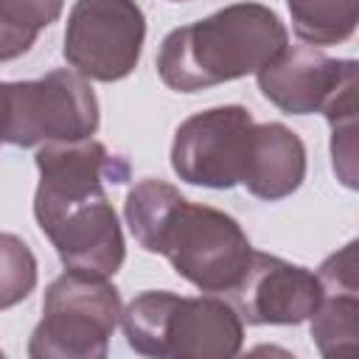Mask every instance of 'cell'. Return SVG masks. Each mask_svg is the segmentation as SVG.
I'll return each instance as SVG.
<instances>
[{"mask_svg":"<svg viewBox=\"0 0 359 359\" xmlns=\"http://www.w3.org/2000/svg\"><path fill=\"white\" fill-rule=\"evenodd\" d=\"M36 168L34 216L65 269L112 278L126 258V244L107 182H126L129 163L104 143L81 137L39 146Z\"/></svg>","mask_w":359,"mask_h":359,"instance_id":"obj_1","label":"cell"},{"mask_svg":"<svg viewBox=\"0 0 359 359\" xmlns=\"http://www.w3.org/2000/svg\"><path fill=\"white\" fill-rule=\"evenodd\" d=\"M289 42L286 25L264 3H233L165 34L157 73L177 93H199L258 73Z\"/></svg>","mask_w":359,"mask_h":359,"instance_id":"obj_2","label":"cell"},{"mask_svg":"<svg viewBox=\"0 0 359 359\" xmlns=\"http://www.w3.org/2000/svg\"><path fill=\"white\" fill-rule=\"evenodd\" d=\"M118 323L135 353L157 359H227L244 342V323L222 294L143 292L121 309Z\"/></svg>","mask_w":359,"mask_h":359,"instance_id":"obj_3","label":"cell"},{"mask_svg":"<svg viewBox=\"0 0 359 359\" xmlns=\"http://www.w3.org/2000/svg\"><path fill=\"white\" fill-rule=\"evenodd\" d=\"M121 320V294L109 278L65 269L42 300L28 353L34 359H104Z\"/></svg>","mask_w":359,"mask_h":359,"instance_id":"obj_4","label":"cell"},{"mask_svg":"<svg viewBox=\"0 0 359 359\" xmlns=\"http://www.w3.org/2000/svg\"><path fill=\"white\" fill-rule=\"evenodd\" d=\"M157 255L199 292L224 297L241 280L252 244L230 213L182 199L157 241Z\"/></svg>","mask_w":359,"mask_h":359,"instance_id":"obj_5","label":"cell"},{"mask_svg":"<svg viewBox=\"0 0 359 359\" xmlns=\"http://www.w3.org/2000/svg\"><path fill=\"white\" fill-rule=\"evenodd\" d=\"M98 101L84 76L59 67L31 81H6V135L11 146H45L93 137Z\"/></svg>","mask_w":359,"mask_h":359,"instance_id":"obj_6","label":"cell"},{"mask_svg":"<svg viewBox=\"0 0 359 359\" xmlns=\"http://www.w3.org/2000/svg\"><path fill=\"white\" fill-rule=\"evenodd\" d=\"M258 90L289 115L323 112L325 121H356L359 65L331 59L314 45H283L258 73Z\"/></svg>","mask_w":359,"mask_h":359,"instance_id":"obj_7","label":"cell"},{"mask_svg":"<svg viewBox=\"0 0 359 359\" xmlns=\"http://www.w3.org/2000/svg\"><path fill=\"white\" fill-rule=\"evenodd\" d=\"M146 17L135 0H76L65 25V59L87 81L126 79L143 50Z\"/></svg>","mask_w":359,"mask_h":359,"instance_id":"obj_8","label":"cell"},{"mask_svg":"<svg viewBox=\"0 0 359 359\" xmlns=\"http://www.w3.org/2000/svg\"><path fill=\"white\" fill-rule=\"evenodd\" d=\"M252 115L247 107L224 104L185 118L171 143V168L180 180L227 191L241 182Z\"/></svg>","mask_w":359,"mask_h":359,"instance_id":"obj_9","label":"cell"},{"mask_svg":"<svg viewBox=\"0 0 359 359\" xmlns=\"http://www.w3.org/2000/svg\"><path fill=\"white\" fill-rule=\"evenodd\" d=\"M247 325H300L323 297L317 272L252 250L241 280L224 294Z\"/></svg>","mask_w":359,"mask_h":359,"instance_id":"obj_10","label":"cell"},{"mask_svg":"<svg viewBox=\"0 0 359 359\" xmlns=\"http://www.w3.org/2000/svg\"><path fill=\"white\" fill-rule=\"evenodd\" d=\"M306 180V146L297 132L269 121L252 123L241 185L266 202L292 196Z\"/></svg>","mask_w":359,"mask_h":359,"instance_id":"obj_11","label":"cell"},{"mask_svg":"<svg viewBox=\"0 0 359 359\" xmlns=\"http://www.w3.org/2000/svg\"><path fill=\"white\" fill-rule=\"evenodd\" d=\"M182 199L185 196L163 180H140L129 188L126 202H123V216H126V224H129L135 241L146 252H157V241H160L174 208Z\"/></svg>","mask_w":359,"mask_h":359,"instance_id":"obj_12","label":"cell"},{"mask_svg":"<svg viewBox=\"0 0 359 359\" xmlns=\"http://www.w3.org/2000/svg\"><path fill=\"white\" fill-rule=\"evenodd\" d=\"M292 31L306 45L323 48L353 36L359 0H286Z\"/></svg>","mask_w":359,"mask_h":359,"instance_id":"obj_13","label":"cell"},{"mask_svg":"<svg viewBox=\"0 0 359 359\" xmlns=\"http://www.w3.org/2000/svg\"><path fill=\"white\" fill-rule=\"evenodd\" d=\"M62 0H0V62L31 50L39 31L59 20Z\"/></svg>","mask_w":359,"mask_h":359,"instance_id":"obj_14","label":"cell"},{"mask_svg":"<svg viewBox=\"0 0 359 359\" xmlns=\"http://www.w3.org/2000/svg\"><path fill=\"white\" fill-rule=\"evenodd\" d=\"M311 339L320 353L334 356L356 348L359 337V292H323L311 311Z\"/></svg>","mask_w":359,"mask_h":359,"instance_id":"obj_15","label":"cell"},{"mask_svg":"<svg viewBox=\"0 0 359 359\" xmlns=\"http://www.w3.org/2000/svg\"><path fill=\"white\" fill-rule=\"evenodd\" d=\"M34 286L36 258L31 247L14 233H0V311L22 303Z\"/></svg>","mask_w":359,"mask_h":359,"instance_id":"obj_16","label":"cell"},{"mask_svg":"<svg viewBox=\"0 0 359 359\" xmlns=\"http://www.w3.org/2000/svg\"><path fill=\"white\" fill-rule=\"evenodd\" d=\"M317 280H320L323 292H359V283H356V241H348L339 252L328 255L317 269Z\"/></svg>","mask_w":359,"mask_h":359,"instance_id":"obj_17","label":"cell"},{"mask_svg":"<svg viewBox=\"0 0 359 359\" xmlns=\"http://www.w3.org/2000/svg\"><path fill=\"white\" fill-rule=\"evenodd\" d=\"M6 135V81H0V143Z\"/></svg>","mask_w":359,"mask_h":359,"instance_id":"obj_18","label":"cell"},{"mask_svg":"<svg viewBox=\"0 0 359 359\" xmlns=\"http://www.w3.org/2000/svg\"><path fill=\"white\" fill-rule=\"evenodd\" d=\"M171 3H185V0H171Z\"/></svg>","mask_w":359,"mask_h":359,"instance_id":"obj_19","label":"cell"}]
</instances>
